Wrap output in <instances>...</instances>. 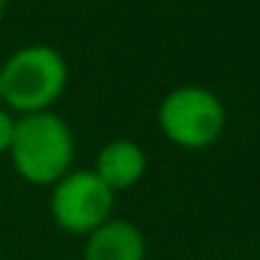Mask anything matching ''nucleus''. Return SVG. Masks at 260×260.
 I'll return each mask as SVG.
<instances>
[{"instance_id":"obj_7","label":"nucleus","mask_w":260,"mask_h":260,"mask_svg":"<svg viewBox=\"0 0 260 260\" xmlns=\"http://www.w3.org/2000/svg\"><path fill=\"white\" fill-rule=\"evenodd\" d=\"M16 120H18L16 112H11L6 105H0V156H8V148L16 133Z\"/></svg>"},{"instance_id":"obj_1","label":"nucleus","mask_w":260,"mask_h":260,"mask_svg":"<svg viewBox=\"0 0 260 260\" xmlns=\"http://www.w3.org/2000/svg\"><path fill=\"white\" fill-rule=\"evenodd\" d=\"M74 130L61 115L54 110L18 115L8 158L26 184L49 189L74 169Z\"/></svg>"},{"instance_id":"obj_4","label":"nucleus","mask_w":260,"mask_h":260,"mask_svg":"<svg viewBox=\"0 0 260 260\" xmlns=\"http://www.w3.org/2000/svg\"><path fill=\"white\" fill-rule=\"evenodd\" d=\"M51 222L74 237H87L92 230L115 217V191L89 169H69L49 186Z\"/></svg>"},{"instance_id":"obj_3","label":"nucleus","mask_w":260,"mask_h":260,"mask_svg":"<svg viewBox=\"0 0 260 260\" xmlns=\"http://www.w3.org/2000/svg\"><path fill=\"white\" fill-rule=\"evenodd\" d=\"M156 122L171 146L184 151H204L224 136L227 107L209 87L181 84L161 97Z\"/></svg>"},{"instance_id":"obj_6","label":"nucleus","mask_w":260,"mask_h":260,"mask_svg":"<svg viewBox=\"0 0 260 260\" xmlns=\"http://www.w3.org/2000/svg\"><path fill=\"white\" fill-rule=\"evenodd\" d=\"M146 255L148 242L143 230L122 217H110L82 245V260H146Z\"/></svg>"},{"instance_id":"obj_9","label":"nucleus","mask_w":260,"mask_h":260,"mask_svg":"<svg viewBox=\"0 0 260 260\" xmlns=\"http://www.w3.org/2000/svg\"><path fill=\"white\" fill-rule=\"evenodd\" d=\"M0 105H3V94H0Z\"/></svg>"},{"instance_id":"obj_8","label":"nucleus","mask_w":260,"mask_h":260,"mask_svg":"<svg viewBox=\"0 0 260 260\" xmlns=\"http://www.w3.org/2000/svg\"><path fill=\"white\" fill-rule=\"evenodd\" d=\"M6 8H8V0H0V21H3V16H6Z\"/></svg>"},{"instance_id":"obj_2","label":"nucleus","mask_w":260,"mask_h":260,"mask_svg":"<svg viewBox=\"0 0 260 260\" xmlns=\"http://www.w3.org/2000/svg\"><path fill=\"white\" fill-rule=\"evenodd\" d=\"M69 87V64L64 54L49 44H28L6 56L0 64L3 105L16 115L54 110Z\"/></svg>"},{"instance_id":"obj_5","label":"nucleus","mask_w":260,"mask_h":260,"mask_svg":"<svg viewBox=\"0 0 260 260\" xmlns=\"http://www.w3.org/2000/svg\"><path fill=\"white\" fill-rule=\"evenodd\" d=\"M92 171L117 194L138 186L148 171V153L133 138H112L97 153Z\"/></svg>"}]
</instances>
